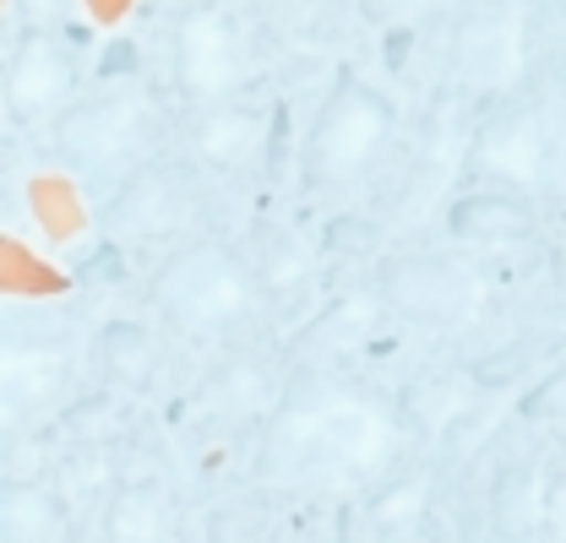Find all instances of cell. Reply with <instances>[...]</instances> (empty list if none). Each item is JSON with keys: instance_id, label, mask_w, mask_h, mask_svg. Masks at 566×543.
<instances>
[{"instance_id": "obj_14", "label": "cell", "mask_w": 566, "mask_h": 543, "mask_svg": "<svg viewBox=\"0 0 566 543\" xmlns=\"http://www.w3.org/2000/svg\"><path fill=\"white\" fill-rule=\"evenodd\" d=\"M551 478L539 457L506 462L491 483V533L501 543H545V505H551Z\"/></svg>"}, {"instance_id": "obj_9", "label": "cell", "mask_w": 566, "mask_h": 543, "mask_svg": "<svg viewBox=\"0 0 566 543\" xmlns=\"http://www.w3.org/2000/svg\"><path fill=\"white\" fill-rule=\"evenodd\" d=\"M6 115L11 126H55L71 104L82 98V76H76V55L50 33V28H22L6 50Z\"/></svg>"}, {"instance_id": "obj_13", "label": "cell", "mask_w": 566, "mask_h": 543, "mask_svg": "<svg viewBox=\"0 0 566 543\" xmlns=\"http://www.w3.org/2000/svg\"><path fill=\"white\" fill-rule=\"evenodd\" d=\"M441 228L458 251H491V245H517L539 228V212L528 196H512V191H491V185H474L463 196H452L441 212Z\"/></svg>"}, {"instance_id": "obj_18", "label": "cell", "mask_w": 566, "mask_h": 543, "mask_svg": "<svg viewBox=\"0 0 566 543\" xmlns=\"http://www.w3.org/2000/svg\"><path fill=\"white\" fill-rule=\"evenodd\" d=\"M93 364L109 375V381H120V386H147L153 381V370H158V353H164V342L153 327H142V321H109L98 338H93Z\"/></svg>"}, {"instance_id": "obj_10", "label": "cell", "mask_w": 566, "mask_h": 543, "mask_svg": "<svg viewBox=\"0 0 566 543\" xmlns=\"http://www.w3.org/2000/svg\"><path fill=\"white\" fill-rule=\"evenodd\" d=\"M268 131H273V109L256 104L251 93L245 98H229V104H212V109H197L191 126H186L191 169L218 174V180H240V174L262 169Z\"/></svg>"}, {"instance_id": "obj_19", "label": "cell", "mask_w": 566, "mask_h": 543, "mask_svg": "<svg viewBox=\"0 0 566 543\" xmlns=\"http://www.w3.org/2000/svg\"><path fill=\"white\" fill-rule=\"evenodd\" d=\"M6 543H61L66 539V505L44 483H6Z\"/></svg>"}, {"instance_id": "obj_23", "label": "cell", "mask_w": 566, "mask_h": 543, "mask_svg": "<svg viewBox=\"0 0 566 543\" xmlns=\"http://www.w3.org/2000/svg\"><path fill=\"white\" fill-rule=\"evenodd\" d=\"M517 413L534 418V424H566V364L551 370L539 386H528V392L517 397Z\"/></svg>"}, {"instance_id": "obj_3", "label": "cell", "mask_w": 566, "mask_h": 543, "mask_svg": "<svg viewBox=\"0 0 566 543\" xmlns=\"http://www.w3.org/2000/svg\"><path fill=\"white\" fill-rule=\"evenodd\" d=\"M392 141H398V104L365 76L344 71L316 104V120L300 141V180L311 191H354L359 180L376 174Z\"/></svg>"}, {"instance_id": "obj_21", "label": "cell", "mask_w": 566, "mask_h": 543, "mask_svg": "<svg viewBox=\"0 0 566 543\" xmlns=\"http://www.w3.org/2000/svg\"><path fill=\"white\" fill-rule=\"evenodd\" d=\"M251 262H256V272L268 277V288L273 294H283L289 283H300L305 272H311V251L300 245V234L294 228H256V245H251Z\"/></svg>"}, {"instance_id": "obj_4", "label": "cell", "mask_w": 566, "mask_h": 543, "mask_svg": "<svg viewBox=\"0 0 566 543\" xmlns=\"http://www.w3.org/2000/svg\"><path fill=\"white\" fill-rule=\"evenodd\" d=\"M153 136H158V98L137 76H115V82L82 87V98L50 126V147L82 180L87 174L126 180L132 169L147 163Z\"/></svg>"}, {"instance_id": "obj_5", "label": "cell", "mask_w": 566, "mask_h": 543, "mask_svg": "<svg viewBox=\"0 0 566 543\" xmlns=\"http://www.w3.org/2000/svg\"><path fill=\"white\" fill-rule=\"evenodd\" d=\"M251 28L234 6L223 0H191L175 11L169 22V82H175V98L197 115L212 104H229V98H245L251 93Z\"/></svg>"}, {"instance_id": "obj_6", "label": "cell", "mask_w": 566, "mask_h": 543, "mask_svg": "<svg viewBox=\"0 0 566 543\" xmlns=\"http://www.w3.org/2000/svg\"><path fill=\"white\" fill-rule=\"evenodd\" d=\"M376 299L420 332H463L485 310V277L458 251H392L376 267Z\"/></svg>"}, {"instance_id": "obj_16", "label": "cell", "mask_w": 566, "mask_h": 543, "mask_svg": "<svg viewBox=\"0 0 566 543\" xmlns=\"http://www.w3.org/2000/svg\"><path fill=\"white\" fill-rule=\"evenodd\" d=\"M98 543H180V511L164 483H120L104 505Z\"/></svg>"}, {"instance_id": "obj_2", "label": "cell", "mask_w": 566, "mask_h": 543, "mask_svg": "<svg viewBox=\"0 0 566 543\" xmlns=\"http://www.w3.org/2000/svg\"><path fill=\"white\" fill-rule=\"evenodd\" d=\"M147 305L180 338L240 342L268 321L273 288L256 272L251 251H240L218 234H197L158 256V267L147 277Z\"/></svg>"}, {"instance_id": "obj_8", "label": "cell", "mask_w": 566, "mask_h": 543, "mask_svg": "<svg viewBox=\"0 0 566 543\" xmlns=\"http://www.w3.org/2000/svg\"><path fill=\"white\" fill-rule=\"evenodd\" d=\"M469 174L491 191H512V196L534 202L556 174V141H551L545 109L539 104H495L474 126Z\"/></svg>"}, {"instance_id": "obj_26", "label": "cell", "mask_w": 566, "mask_h": 543, "mask_svg": "<svg viewBox=\"0 0 566 543\" xmlns=\"http://www.w3.org/2000/svg\"><path fill=\"white\" fill-rule=\"evenodd\" d=\"M76 6H82V11H87L98 28H109L115 17H126V6H132V0H76Z\"/></svg>"}, {"instance_id": "obj_12", "label": "cell", "mask_w": 566, "mask_h": 543, "mask_svg": "<svg viewBox=\"0 0 566 543\" xmlns=\"http://www.w3.org/2000/svg\"><path fill=\"white\" fill-rule=\"evenodd\" d=\"M517 6L512 0H491L474 6L458 33H452V66L463 76L469 93H501L512 82V66L523 55V28H517Z\"/></svg>"}, {"instance_id": "obj_17", "label": "cell", "mask_w": 566, "mask_h": 543, "mask_svg": "<svg viewBox=\"0 0 566 543\" xmlns=\"http://www.w3.org/2000/svg\"><path fill=\"white\" fill-rule=\"evenodd\" d=\"M430 494H436V473L424 462H409V468H392V473L376 483V494L365 500V522L370 533H415L424 517H430Z\"/></svg>"}, {"instance_id": "obj_20", "label": "cell", "mask_w": 566, "mask_h": 543, "mask_svg": "<svg viewBox=\"0 0 566 543\" xmlns=\"http://www.w3.org/2000/svg\"><path fill=\"white\" fill-rule=\"evenodd\" d=\"M0 272H6V294L11 299H50V294H66V272L44 256H33L22 245V234H6L0 245Z\"/></svg>"}, {"instance_id": "obj_25", "label": "cell", "mask_w": 566, "mask_h": 543, "mask_svg": "<svg viewBox=\"0 0 566 543\" xmlns=\"http://www.w3.org/2000/svg\"><path fill=\"white\" fill-rule=\"evenodd\" d=\"M545 543H566V473L551 478V505H545Z\"/></svg>"}, {"instance_id": "obj_7", "label": "cell", "mask_w": 566, "mask_h": 543, "mask_svg": "<svg viewBox=\"0 0 566 543\" xmlns=\"http://www.w3.org/2000/svg\"><path fill=\"white\" fill-rule=\"evenodd\" d=\"M104 228L115 239H142V245H164V251L197 239L202 234V185H197L191 163L147 158L142 169H132L104 206Z\"/></svg>"}, {"instance_id": "obj_11", "label": "cell", "mask_w": 566, "mask_h": 543, "mask_svg": "<svg viewBox=\"0 0 566 543\" xmlns=\"http://www.w3.org/2000/svg\"><path fill=\"white\" fill-rule=\"evenodd\" d=\"M76 359H82V348H76L71 332H61V327L22 332V327L11 321V332H6V375H0V381H6L11 418H28V413L55 403V397L66 392Z\"/></svg>"}, {"instance_id": "obj_1", "label": "cell", "mask_w": 566, "mask_h": 543, "mask_svg": "<svg viewBox=\"0 0 566 543\" xmlns=\"http://www.w3.org/2000/svg\"><path fill=\"white\" fill-rule=\"evenodd\" d=\"M398 413L327 370H300L273 403L262 468L283 483H381L398 468Z\"/></svg>"}, {"instance_id": "obj_15", "label": "cell", "mask_w": 566, "mask_h": 543, "mask_svg": "<svg viewBox=\"0 0 566 543\" xmlns=\"http://www.w3.org/2000/svg\"><path fill=\"white\" fill-rule=\"evenodd\" d=\"M22 196H28L33 228H39L44 245L71 251V245L87 239V228H93V206H87V185H82L76 169H66V163H61V169H39V174L22 185Z\"/></svg>"}, {"instance_id": "obj_22", "label": "cell", "mask_w": 566, "mask_h": 543, "mask_svg": "<svg viewBox=\"0 0 566 543\" xmlns=\"http://www.w3.org/2000/svg\"><path fill=\"white\" fill-rule=\"evenodd\" d=\"M381 223L376 217H359V212H344L327 223V251H349V256H376L381 251Z\"/></svg>"}, {"instance_id": "obj_24", "label": "cell", "mask_w": 566, "mask_h": 543, "mask_svg": "<svg viewBox=\"0 0 566 543\" xmlns=\"http://www.w3.org/2000/svg\"><path fill=\"white\" fill-rule=\"evenodd\" d=\"M452 0H359V11L370 17V22H381V28H392V22H420L430 11H447Z\"/></svg>"}]
</instances>
